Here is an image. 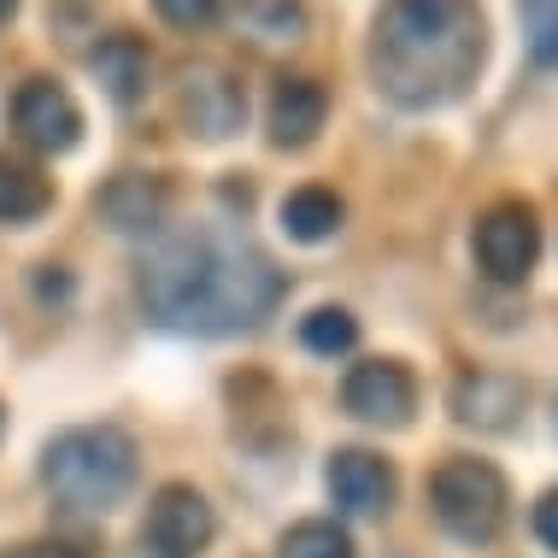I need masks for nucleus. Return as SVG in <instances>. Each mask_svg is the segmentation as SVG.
<instances>
[{
	"label": "nucleus",
	"instance_id": "17",
	"mask_svg": "<svg viewBox=\"0 0 558 558\" xmlns=\"http://www.w3.org/2000/svg\"><path fill=\"white\" fill-rule=\"evenodd\" d=\"M241 24H247V36L259 48H294L306 36V7L300 0H247Z\"/></svg>",
	"mask_w": 558,
	"mask_h": 558
},
{
	"label": "nucleus",
	"instance_id": "10",
	"mask_svg": "<svg viewBox=\"0 0 558 558\" xmlns=\"http://www.w3.org/2000/svg\"><path fill=\"white\" fill-rule=\"evenodd\" d=\"M447 412L476 435H511L530 417V383L511 371H459L447 388Z\"/></svg>",
	"mask_w": 558,
	"mask_h": 558
},
{
	"label": "nucleus",
	"instance_id": "15",
	"mask_svg": "<svg viewBox=\"0 0 558 558\" xmlns=\"http://www.w3.org/2000/svg\"><path fill=\"white\" fill-rule=\"evenodd\" d=\"M277 223H282V235H289V241H300V247H324V241L341 235L347 201L336 189H324V183H300V189L282 194Z\"/></svg>",
	"mask_w": 558,
	"mask_h": 558
},
{
	"label": "nucleus",
	"instance_id": "13",
	"mask_svg": "<svg viewBox=\"0 0 558 558\" xmlns=\"http://www.w3.org/2000/svg\"><path fill=\"white\" fill-rule=\"evenodd\" d=\"M88 65H95L100 88H107L112 107H142L147 88H154V53H147L142 36H130V29H112V36L95 41V53H88Z\"/></svg>",
	"mask_w": 558,
	"mask_h": 558
},
{
	"label": "nucleus",
	"instance_id": "12",
	"mask_svg": "<svg viewBox=\"0 0 558 558\" xmlns=\"http://www.w3.org/2000/svg\"><path fill=\"white\" fill-rule=\"evenodd\" d=\"M329 124V88L318 77H282L265 100V130H270V147L282 154H300L312 147Z\"/></svg>",
	"mask_w": 558,
	"mask_h": 558
},
{
	"label": "nucleus",
	"instance_id": "23",
	"mask_svg": "<svg viewBox=\"0 0 558 558\" xmlns=\"http://www.w3.org/2000/svg\"><path fill=\"white\" fill-rule=\"evenodd\" d=\"M535 541L558 553V488H547V494L535 500Z\"/></svg>",
	"mask_w": 558,
	"mask_h": 558
},
{
	"label": "nucleus",
	"instance_id": "25",
	"mask_svg": "<svg viewBox=\"0 0 558 558\" xmlns=\"http://www.w3.org/2000/svg\"><path fill=\"white\" fill-rule=\"evenodd\" d=\"M0 435H7V412H0Z\"/></svg>",
	"mask_w": 558,
	"mask_h": 558
},
{
	"label": "nucleus",
	"instance_id": "19",
	"mask_svg": "<svg viewBox=\"0 0 558 558\" xmlns=\"http://www.w3.org/2000/svg\"><path fill=\"white\" fill-rule=\"evenodd\" d=\"M282 558H353V535L341 530L336 518H306V523H289L277 541Z\"/></svg>",
	"mask_w": 558,
	"mask_h": 558
},
{
	"label": "nucleus",
	"instance_id": "21",
	"mask_svg": "<svg viewBox=\"0 0 558 558\" xmlns=\"http://www.w3.org/2000/svg\"><path fill=\"white\" fill-rule=\"evenodd\" d=\"M154 12L177 29H206L223 12V0H154Z\"/></svg>",
	"mask_w": 558,
	"mask_h": 558
},
{
	"label": "nucleus",
	"instance_id": "20",
	"mask_svg": "<svg viewBox=\"0 0 558 558\" xmlns=\"http://www.w3.org/2000/svg\"><path fill=\"white\" fill-rule=\"evenodd\" d=\"M523 36H530V59L541 71H558V0H518Z\"/></svg>",
	"mask_w": 558,
	"mask_h": 558
},
{
	"label": "nucleus",
	"instance_id": "8",
	"mask_svg": "<svg viewBox=\"0 0 558 558\" xmlns=\"http://www.w3.org/2000/svg\"><path fill=\"white\" fill-rule=\"evenodd\" d=\"M341 412L371 429H405L417 417V376L405 359H359L341 376Z\"/></svg>",
	"mask_w": 558,
	"mask_h": 558
},
{
	"label": "nucleus",
	"instance_id": "7",
	"mask_svg": "<svg viewBox=\"0 0 558 558\" xmlns=\"http://www.w3.org/2000/svg\"><path fill=\"white\" fill-rule=\"evenodd\" d=\"M218 535V511L194 482H165L147 500L142 523V558H201Z\"/></svg>",
	"mask_w": 558,
	"mask_h": 558
},
{
	"label": "nucleus",
	"instance_id": "11",
	"mask_svg": "<svg viewBox=\"0 0 558 558\" xmlns=\"http://www.w3.org/2000/svg\"><path fill=\"white\" fill-rule=\"evenodd\" d=\"M324 482H329V500H336L347 518H388V511H395V494H400L395 464L371 447H341L336 459H329Z\"/></svg>",
	"mask_w": 558,
	"mask_h": 558
},
{
	"label": "nucleus",
	"instance_id": "22",
	"mask_svg": "<svg viewBox=\"0 0 558 558\" xmlns=\"http://www.w3.org/2000/svg\"><path fill=\"white\" fill-rule=\"evenodd\" d=\"M0 558H88L83 547H71V541H19V547H0Z\"/></svg>",
	"mask_w": 558,
	"mask_h": 558
},
{
	"label": "nucleus",
	"instance_id": "6",
	"mask_svg": "<svg viewBox=\"0 0 558 558\" xmlns=\"http://www.w3.org/2000/svg\"><path fill=\"white\" fill-rule=\"evenodd\" d=\"M177 118L194 142H230L247 124V88L230 65L194 59V65L177 71Z\"/></svg>",
	"mask_w": 558,
	"mask_h": 558
},
{
	"label": "nucleus",
	"instance_id": "4",
	"mask_svg": "<svg viewBox=\"0 0 558 558\" xmlns=\"http://www.w3.org/2000/svg\"><path fill=\"white\" fill-rule=\"evenodd\" d=\"M429 511L452 541L488 547V541H500L511 518V482L488 459H441L429 476Z\"/></svg>",
	"mask_w": 558,
	"mask_h": 558
},
{
	"label": "nucleus",
	"instance_id": "5",
	"mask_svg": "<svg viewBox=\"0 0 558 558\" xmlns=\"http://www.w3.org/2000/svg\"><path fill=\"white\" fill-rule=\"evenodd\" d=\"M471 253H476V270L494 282V289H523L530 270L541 259V218L530 201H494L488 213L476 218V235H471Z\"/></svg>",
	"mask_w": 558,
	"mask_h": 558
},
{
	"label": "nucleus",
	"instance_id": "24",
	"mask_svg": "<svg viewBox=\"0 0 558 558\" xmlns=\"http://www.w3.org/2000/svg\"><path fill=\"white\" fill-rule=\"evenodd\" d=\"M12 12H19V0H0V24H12Z\"/></svg>",
	"mask_w": 558,
	"mask_h": 558
},
{
	"label": "nucleus",
	"instance_id": "14",
	"mask_svg": "<svg viewBox=\"0 0 558 558\" xmlns=\"http://www.w3.org/2000/svg\"><path fill=\"white\" fill-rule=\"evenodd\" d=\"M95 213L118 235H154L165 223V183L147 171H118L112 183L95 194Z\"/></svg>",
	"mask_w": 558,
	"mask_h": 558
},
{
	"label": "nucleus",
	"instance_id": "2",
	"mask_svg": "<svg viewBox=\"0 0 558 558\" xmlns=\"http://www.w3.org/2000/svg\"><path fill=\"white\" fill-rule=\"evenodd\" d=\"M488 65V19L476 0H388L371 19L365 71L400 112H441L471 95Z\"/></svg>",
	"mask_w": 558,
	"mask_h": 558
},
{
	"label": "nucleus",
	"instance_id": "3",
	"mask_svg": "<svg viewBox=\"0 0 558 558\" xmlns=\"http://www.w3.org/2000/svg\"><path fill=\"white\" fill-rule=\"evenodd\" d=\"M36 476L65 511L107 518V511H118L135 494V482H142V447L118 424H77V429H59L41 447Z\"/></svg>",
	"mask_w": 558,
	"mask_h": 558
},
{
	"label": "nucleus",
	"instance_id": "18",
	"mask_svg": "<svg viewBox=\"0 0 558 558\" xmlns=\"http://www.w3.org/2000/svg\"><path fill=\"white\" fill-rule=\"evenodd\" d=\"M300 347H306V353H318V359L353 353V347H359V318H353L347 306H318V312H306V318H300Z\"/></svg>",
	"mask_w": 558,
	"mask_h": 558
},
{
	"label": "nucleus",
	"instance_id": "9",
	"mask_svg": "<svg viewBox=\"0 0 558 558\" xmlns=\"http://www.w3.org/2000/svg\"><path fill=\"white\" fill-rule=\"evenodd\" d=\"M7 118H12V135L41 159H59L83 142V107L71 100V88L53 83V77H24Z\"/></svg>",
	"mask_w": 558,
	"mask_h": 558
},
{
	"label": "nucleus",
	"instance_id": "1",
	"mask_svg": "<svg viewBox=\"0 0 558 558\" xmlns=\"http://www.w3.org/2000/svg\"><path fill=\"white\" fill-rule=\"evenodd\" d=\"M135 294L142 312L171 336H247L277 318L289 300V270L247 241L230 223H194V230H171L142 253L135 270Z\"/></svg>",
	"mask_w": 558,
	"mask_h": 558
},
{
	"label": "nucleus",
	"instance_id": "16",
	"mask_svg": "<svg viewBox=\"0 0 558 558\" xmlns=\"http://www.w3.org/2000/svg\"><path fill=\"white\" fill-rule=\"evenodd\" d=\"M48 213H53V183L41 177V165L0 154V223H36Z\"/></svg>",
	"mask_w": 558,
	"mask_h": 558
}]
</instances>
